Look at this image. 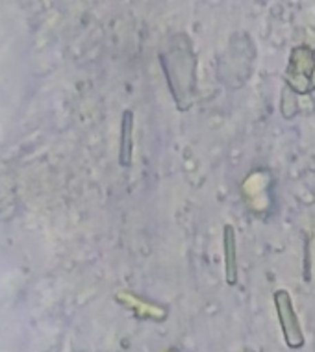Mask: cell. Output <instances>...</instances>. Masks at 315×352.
Returning a JSON list of instances; mask_svg holds the SVG:
<instances>
[{"instance_id": "obj_1", "label": "cell", "mask_w": 315, "mask_h": 352, "mask_svg": "<svg viewBox=\"0 0 315 352\" xmlns=\"http://www.w3.org/2000/svg\"><path fill=\"white\" fill-rule=\"evenodd\" d=\"M274 308L279 316V324L282 334H284L285 345L290 349H303L304 346V334L303 327L298 322V316L291 300V295L287 289H276L273 295Z\"/></svg>"}, {"instance_id": "obj_2", "label": "cell", "mask_w": 315, "mask_h": 352, "mask_svg": "<svg viewBox=\"0 0 315 352\" xmlns=\"http://www.w3.org/2000/svg\"><path fill=\"white\" fill-rule=\"evenodd\" d=\"M223 254H224V280L228 285L237 284L239 267H237V239L236 228L232 225L223 226Z\"/></svg>"}, {"instance_id": "obj_3", "label": "cell", "mask_w": 315, "mask_h": 352, "mask_svg": "<svg viewBox=\"0 0 315 352\" xmlns=\"http://www.w3.org/2000/svg\"><path fill=\"white\" fill-rule=\"evenodd\" d=\"M133 126H135L133 111L132 109H124L121 119V135H119V165L121 167H130L132 165Z\"/></svg>"}]
</instances>
